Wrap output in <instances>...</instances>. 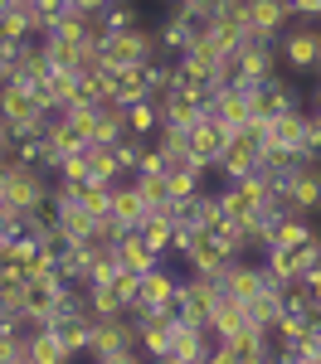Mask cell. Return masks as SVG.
I'll list each match as a JSON object with an SVG mask.
<instances>
[{"instance_id":"obj_1","label":"cell","mask_w":321,"mask_h":364,"mask_svg":"<svg viewBox=\"0 0 321 364\" xmlns=\"http://www.w3.org/2000/svg\"><path fill=\"white\" fill-rule=\"evenodd\" d=\"M39 122H44V102L25 83H0V132L5 136H39Z\"/></svg>"},{"instance_id":"obj_10","label":"cell","mask_w":321,"mask_h":364,"mask_svg":"<svg viewBox=\"0 0 321 364\" xmlns=\"http://www.w3.org/2000/svg\"><path fill=\"white\" fill-rule=\"evenodd\" d=\"M156 112H161V127L156 132H190L204 117V107H200V97H190V92H171V97L156 102Z\"/></svg>"},{"instance_id":"obj_9","label":"cell","mask_w":321,"mask_h":364,"mask_svg":"<svg viewBox=\"0 0 321 364\" xmlns=\"http://www.w3.org/2000/svg\"><path fill=\"white\" fill-rule=\"evenodd\" d=\"M317 233H321L317 219H307V214H283V219L268 224V248H307Z\"/></svg>"},{"instance_id":"obj_8","label":"cell","mask_w":321,"mask_h":364,"mask_svg":"<svg viewBox=\"0 0 321 364\" xmlns=\"http://www.w3.org/2000/svg\"><path fill=\"white\" fill-rule=\"evenodd\" d=\"M204 117H214V122H224V127H243L253 107H248V87H214L209 97H204Z\"/></svg>"},{"instance_id":"obj_24","label":"cell","mask_w":321,"mask_h":364,"mask_svg":"<svg viewBox=\"0 0 321 364\" xmlns=\"http://www.w3.org/2000/svg\"><path fill=\"white\" fill-rule=\"evenodd\" d=\"M54 180H58V185H78V180H88V156H83V146H78L73 156H58Z\"/></svg>"},{"instance_id":"obj_23","label":"cell","mask_w":321,"mask_h":364,"mask_svg":"<svg viewBox=\"0 0 321 364\" xmlns=\"http://www.w3.org/2000/svg\"><path fill=\"white\" fill-rule=\"evenodd\" d=\"M83 156H88V180H98V185L122 180V170L112 161V146H83Z\"/></svg>"},{"instance_id":"obj_18","label":"cell","mask_w":321,"mask_h":364,"mask_svg":"<svg viewBox=\"0 0 321 364\" xmlns=\"http://www.w3.org/2000/svg\"><path fill=\"white\" fill-rule=\"evenodd\" d=\"M171 228H175L171 214H146V219H142L137 228H132V233H137L146 248H151L156 257H161V262H166V252H171Z\"/></svg>"},{"instance_id":"obj_4","label":"cell","mask_w":321,"mask_h":364,"mask_svg":"<svg viewBox=\"0 0 321 364\" xmlns=\"http://www.w3.org/2000/svg\"><path fill=\"white\" fill-rule=\"evenodd\" d=\"M263 195H268V180H263V175L224 180V185H219V209H224V219H258Z\"/></svg>"},{"instance_id":"obj_3","label":"cell","mask_w":321,"mask_h":364,"mask_svg":"<svg viewBox=\"0 0 321 364\" xmlns=\"http://www.w3.org/2000/svg\"><path fill=\"white\" fill-rule=\"evenodd\" d=\"M102 58H107V68H117V63H151V58H161V49H156V25L112 29V34L102 39Z\"/></svg>"},{"instance_id":"obj_21","label":"cell","mask_w":321,"mask_h":364,"mask_svg":"<svg viewBox=\"0 0 321 364\" xmlns=\"http://www.w3.org/2000/svg\"><path fill=\"white\" fill-rule=\"evenodd\" d=\"M58 296H63L58 282H25V311L29 316H44V321H49V311L58 306Z\"/></svg>"},{"instance_id":"obj_2","label":"cell","mask_w":321,"mask_h":364,"mask_svg":"<svg viewBox=\"0 0 321 364\" xmlns=\"http://www.w3.org/2000/svg\"><path fill=\"white\" fill-rule=\"evenodd\" d=\"M49 190H54V175L39 170V166H25V161H15V166L5 170V180H0V199L15 204L20 214L25 209H44L49 204Z\"/></svg>"},{"instance_id":"obj_7","label":"cell","mask_w":321,"mask_h":364,"mask_svg":"<svg viewBox=\"0 0 321 364\" xmlns=\"http://www.w3.org/2000/svg\"><path fill=\"white\" fill-rule=\"evenodd\" d=\"M229 141V127L224 122H214V117H200L190 132H185V151L195 156V166L209 175V166H214V156H219V146Z\"/></svg>"},{"instance_id":"obj_22","label":"cell","mask_w":321,"mask_h":364,"mask_svg":"<svg viewBox=\"0 0 321 364\" xmlns=\"http://www.w3.org/2000/svg\"><path fill=\"white\" fill-rule=\"evenodd\" d=\"M137 350H142L146 360H166V350H171V321H151L137 331Z\"/></svg>"},{"instance_id":"obj_12","label":"cell","mask_w":321,"mask_h":364,"mask_svg":"<svg viewBox=\"0 0 321 364\" xmlns=\"http://www.w3.org/2000/svg\"><path fill=\"white\" fill-rule=\"evenodd\" d=\"M204 350H209V340H204L200 326H190V321H171V350H166V360H171V364H200Z\"/></svg>"},{"instance_id":"obj_20","label":"cell","mask_w":321,"mask_h":364,"mask_svg":"<svg viewBox=\"0 0 321 364\" xmlns=\"http://www.w3.org/2000/svg\"><path fill=\"white\" fill-rule=\"evenodd\" d=\"M243 316H248V326H263V331H268V326L283 316V296H278L273 287H263L258 296H248V301H243Z\"/></svg>"},{"instance_id":"obj_5","label":"cell","mask_w":321,"mask_h":364,"mask_svg":"<svg viewBox=\"0 0 321 364\" xmlns=\"http://www.w3.org/2000/svg\"><path fill=\"white\" fill-rule=\"evenodd\" d=\"M214 277H219V291H229V296H238V301L258 296L263 287H268V272H263L258 257H229Z\"/></svg>"},{"instance_id":"obj_13","label":"cell","mask_w":321,"mask_h":364,"mask_svg":"<svg viewBox=\"0 0 321 364\" xmlns=\"http://www.w3.org/2000/svg\"><path fill=\"white\" fill-rule=\"evenodd\" d=\"M288 25H292L288 0H248V34L278 39V34H283Z\"/></svg>"},{"instance_id":"obj_6","label":"cell","mask_w":321,"mask_h":364,"mask_svg":"<svg viewBox=\"0 0 321 364\" xmlns=\"http://www.w3.org/2000/svg\"><path fill=\"white\" fill-rule=\"evenodd\" d=\"M146 97V68L142 63H117L102 73V102H117V107H127V102H137Z\"/></svg>"},{"instance_id":"obj_14","label":"cell","mask_w":321,"mask_h":364,"mask_svg":"<svg viewBox=\"0 0 321 364\" xmlns=\"http://www.w3.org/2000/svg\"><path fill=\"white\" fill-rule=\"evenodd\" d=\"M288 204L307 219H321V166L302 170L297 180H288Z\"/></svg>"},{"instance_id":"obj_27","label":"cell","mask_w":321,"mask_h":364,"mask_svg":"<svg viewBox=\"0 0 321 364\" xmlns=\"http://www.w3.org/2000/svg\"><path fill=\"white\" fill-rule=\"evenodd\" d=\"M0 83H5V58H0Z\"/></svg>"},{"instance_id":"obj_26","label":"cell","mask_w":321,"mask_h":364,"mask_svg":"<svg viewBox=\"0 0 321 364\" xmlns=\"http://www.w3.org/2000/svg\"><path fill=\"white\" fill-rule=\"evenodd\" d=\"M292 20H321V0H288Z\"/></svg>"},{"instance_id":"obj_11","label":"cell","mask_w":321,"mask_h":364,"mask_svg":"<svg viewBox=\"0 0 321 364\" xmlns=\"http://www.w3.org/2000/svg\"><path fill=\"white\" fill-rule=\"evenodd\" d=\"M107 214L127 228H137L146 219V204H142V195H137V185H132V175H122V180L107 185Z\"/></svg>"},{"instance_id":"obj_16","label":"cell","mask_w":321,"mask_h":364,"mask_svg":"<svg viewBox=\"0 0 321 364\" xmlns=\"http://www.w3.org/2000/svg\"><path fill=\"white\" fill-rule=\"evenodd\" d=\"M122 127H127V136H132V141H151V136H156V127H161L156 102H151V97L127 102V107H122Z\"/></svg>"},{"instance_id":"obj_25","label":"cell","mask_w":321,"mask_h":364,"mask_svg":"<svg viewBox=\"0 0 321 364\" xmlns=\"http://www.w3.org/2000/svg\"><path fill=\"white\" fill-rule=\"evenodd\" d=\"M166 185H171V204H185L190 195H200V185H209V180L195 175V170H180V175H166Z\"/></svg>"},{"instance_id":"obj_15","label":"cell","mask_w":321,"mask_h":364,"mask_svg":"<svg viewBox=\"0 0 321 364\" xmlns=\"http://www.w3.org/2000/svg\"><path fill=\"white\" fill-rule=\"evenodd\" d=\"M175 291H180V272L166 267V262H156L151 272H142V287H137V296H142L146 306H166Z\"/></svg>"},{"instance_id":"obj_19","label":"cell","mask_w":321,"mask_h":364,"mask_svg":"<svg viewBox=\"0 0 321 364\" xmlns=\"http://www.w3.org/2000/svg\"><path fill=\"white\" fill-rule=\"evenodd\" d=\"M132 185H137V195H142L146 214H171V185H166V175H132Z\"/></svg>"},{"instance_id":"obj_17","label":"cell","mask_w":321,"mask_h":364,"mask_svg":"<svg viewBox=\"0 0 321 364\" xmlns=\"http://www.w3.org/2000/svg\"><path fill=\"white\" fill-rule=\"evenodd\" d=\"M112 262H117V267H127V272H151V267H156L161 257H156V252L146 248V243L137 238V233H127V238H117Z\"/></svg>"}]
</instances>
